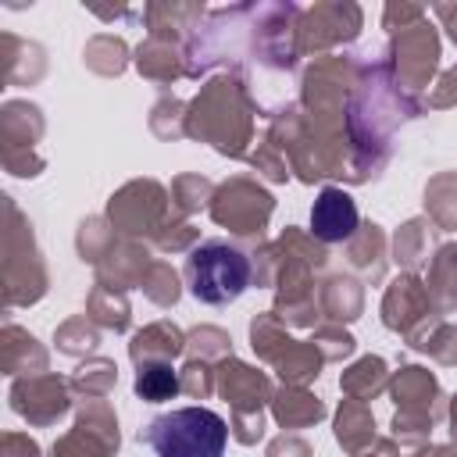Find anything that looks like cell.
<instances>
[{
  "instance_id": "cell-2",
  "label": "cell",
  "mask_w": 457,
  "mask_h": 457,
  "mask_svg": "<svg viewBox=\"0 0 457 457\" xmlns=\"http://www.w3.org/2000/svg\"><path fill=\"white\" fill-rule=\"evenodd\" d=\"M186 282L200 303L221 307V303H232L250 286V261L236 246L221 239H207L189 253Z\"/></svg>"
},
{
  "instance_id": "cell-4",
  "label": "cell",
  "mask_w": 457,
  "mask_h": 457,
  "mask_svg": "<svg viewBox=\"0 0 457 457\" xmlns=\"http://www.w3.org/2000/svg\"><path fill=\"white\" fill-rule=\"evenodd\" d=\"M136 393L143 396V400H175L179 396V375H175V368L171 364H161V361H154V364H143L139 368V375H136Z\"/></svg>"
},
{
  "instance_id": "cell-1",
  "label": "cell",
  "mask_w": 457,
  "mask_h": 457,
  "mask_svg": "<svg viewBox=\"0 0 457 457\" xmlns=\"http://www.w3.org/2000/svg\"><path fill=\"white\" fill-rule=\"evenodd\" d=\"M146 443L157 457H225L228 425L207 407H179L150 421Z\"/></svg>"
},
{
  "instance_id": "cell-3",
  "label": "cell",
  "mask_w": 457,
  "mask_h": 457,
  "mask_svg": "<svg viewBox=\"0 0 457 457\" xmlns=\"http://www.w3.org/2000/svg\"><path fill=\"white\" fill-rule=\"evenodd\" d=\"M311 228L321 243H343L357 228V204L346 189L325 186L311 207Z\"/></svg>"
}]
</instances>
